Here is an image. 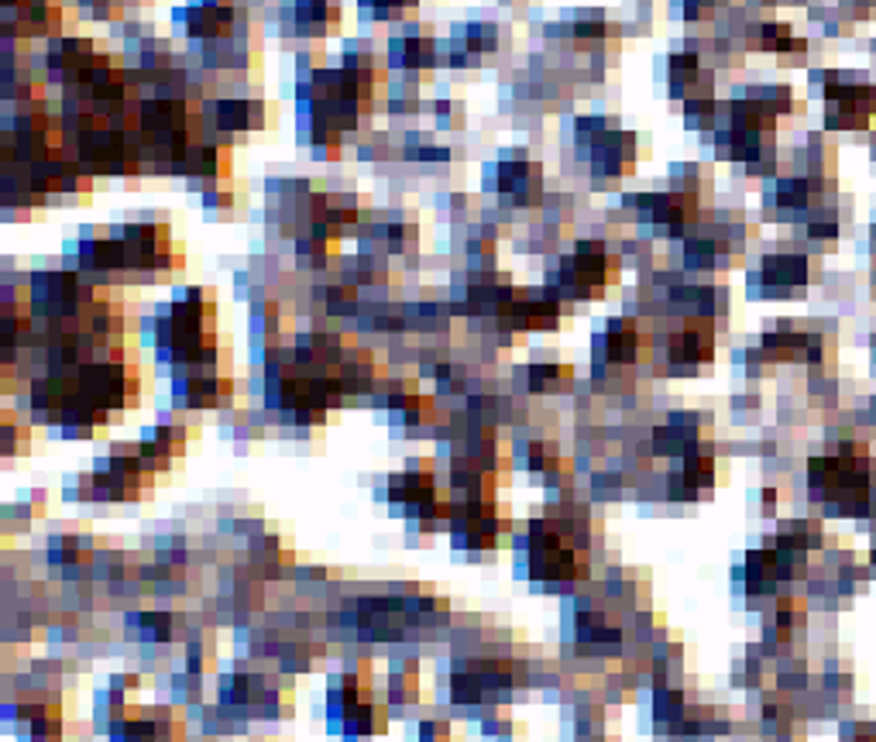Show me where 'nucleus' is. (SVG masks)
I'll return each mask as SVG.
<instances>
[{"mask_svg":"<svg viewBox=\"0 0 876 742\" xmlns=\"http://www.w3.org/2000/svg\"><path fill=\"white\" fill-rule=\"evenodd\" d=\"M217 296L204 285L179 293L162 309L155 327L158 354L173 368L204 364L228 354V345H217Z\"/></svg>","mask_w":876,"mask_h":742,"instance_id":"f257e3e1","label":"nucleus"},{"mask_svg":"<svg viewBox=\"0 0 876 742\" xmlns=\"http://www.w3.org/2000/svg\"><path fill=\"white\" fill-rule=\"evenodd\" d=\"M134 128L141 138V152L145 162L155 159L162 162L165 173H173V165L200 145V128H204V110L196 100H173V97H152L141 100L134 113Z\"/></svg>","mask_w":876,"mask_h":742,"instance_id":"f03ea898","label":"nucleus"},{"mask_svg":"<svg viewBox=\"0 0 876 742\" xmlns=\"http://www.w3.org/2000/svg\"><path fill=\"white\" fill-rule=\"evenodd\" d=\"M618 282V259L602 241H581L571 254H563L550 275V290L563 299H602L609 285Z\"/></svg>","mask_w":876,"mask_h":742,"instance_id":"7ed1b4c3","label":"nucleus"},{"mask_svg":"<svg viewBox=\"0 0 876 742\" xmlns=\"http://www.w3.org/2000/svg\"><path fill=\"white\" fill-rule=\"evenodd\" d=\"M76 389L103 413H124L141 406V368L134 358H94L76 368Z\"/></svg>","mask_w":876,"mask_h":742,"instance_id":"20e7f679","label":"nucleus"},{"mask_svg":"<svg viewBox=\"0 0 876 742\" xmlns=\"http://www.w3.org/2000/svg\"><path fill=\"white\" fill-rule=\"evenodd\" d=\"M118 238L124 244L128 275L155 279V275H173L176 269H183V254L173 244L168 223H158V220L124 223V227H118Z\"/></svg>","mask_w":876,"mask_h":742,"instance_id":"39448f33","label":"nucleus"},{"mask_svg":"<svg viewBox=\"0 0 876 742\" xmlns=\"http://www.w3.org/2000/svg\"><path fill=\"white\" fill-rule=\"evenodd\" d=\"M508 516L495 499H455V520H450V536L458 550H495L502 536L508 533Z\"/></svg>","mask_w":876,"mask_h":742,"instance_id":"423d86ee","label":"nucleus"},{"mask_svg":"<svg viewBox=\"0 0 876 742\" xmlns=\"http://www.w3.org/2000/svg\"><path fill=\"white\" fill-rule=\"evenodd\" d=\"M485 186L495 189L508 207H536L544 199V168L526 152L505 155L485 168Z\"/></svg>","mask_w":876,"mask_h":742,"instance_id":"0eeeda50","label":"nucleus"},{"mask_svg":"<svg viewBox=\"0 0 876 742\" xmlns=\"http://www.w3.org/2000/svg\"><path fill=\"white\" fill-rule=\"evenodd\" d=\"M568 303H563L550 285L544 290H519L508 309L495 320L505 334H526V330H557Z\"/></svg>","mask_w":876,"mask_h":742,"instance_id":"6e6552de","label":"nucleus"},{"mask_svg":"<svg viewBox=\"0 0 876 742\" xmlns=\"http://www.w3.org/2000/svg\"><path fill=\"white\" fill-rule=\"evenodd\" d=\"M715 358V324L712 317H688L681 330H674L667 340V361L674 375H688V371L709 364Z\"/></svg>","mask_w":876,"mask_h":742,"instance_id":"1a4fd4ad","label":"nucleus"},{"mask_svg":"<svg viewBox=\"0 0 876 742\" xmlns=\"http://www.w3.org/2000/svg\"><path fill=\"white\" fill-rule=\"evenodd\" d=\"M103 55L107 52H100L90 39H59L45 55V73L48 79H59L66 90H79Z\"/></svg>","mask_w":876,"mask_h":742,"instance_id":"9d476101","label":"nucleus"},{"mask_svg":"<svg viewBox=\"0 0 876 742\" xmlns=\"http://www.w3.org/2000/svg\"><path fill=\"white\" fill-rule=\"evenodd\" d=\"M437 495H440L437 492V474H434V465L430 461H416L406 471L388 478V502H392V509L395 512H406V516H413V520Z\"/></svg>","mask_w":876,"mask_h":742,"instance_id":"9b49d317","label":"nucleus"},{"mask_svg":"<svg viewBox=\"0 0 876 742\" xmlns=\"http://www.w3.org/2000/svg\"><path fill=\"white\" fill-rule=\"evenodd\" d=\"M282 21L299 39H327L341 28V0H289Z\"/></svg>","mask_w":876,"mask_h":742,"instance_id":"f8f14e48","label":"nucleus"},{"mask_svg":"<svg viewBox=\"0 0 876 742\" xmlns=\"http://www.w3.org/2000/svg\"><path fill=\"white\" fill-rule=\"evenodd\" d=\"M633 165H636V138L629 131H612L591 149V176H595V183L626 179L633 173Z\"/></svg>","mask_w":876,"mask_h":742,"instance_id":"ddd939ff","label":"nucleus"},{"mask_svg":"<svg viewBox=\"0 0 876 742\" xmlns=\"http://www.w3.org/2000/svg\"><path fill=\"white\" fill-rule=\"evenodd\" d=\"M231 149L228 145H213V141H200L196 149H189L176 165L173 173L176 176H186V179H196V183H207V186H220L231 179Z\"/></svg>","mask_w":876,"mask_h":742,"instance_id":"4468645a","label":"nucleus"},{"mask_svg":"<svg viewBox=\"0 0 876 742\" xmlns=\"http://www.w3.org/2000/svg\"><path fill=\"white\" fill-rule=\"evenodd\" d=\"M639 358V327L629 317H615L595 337V364L602 368H629Z\"/></svg>","mask_w":876,"mask_h":742,"instance_id":"2eb2a0df","label":"nucleus"},{"mask_svg":"<svg viewBox=\"0 0 876 742\" xmlns=\"http://www.w3.org/2000/svg\"><path fill=\"white\" fill-rule=\"evenodd\" d=\"M272 118V110L265 100H217L210 110V124L220 134H251V131H265Z\"/></svg>","mask_w":876,"mask_h":742,"instance_id":"dca6fc26","label":"nucleus"},{"mask_svg":"<svg viewBox=\"0 0 876 742\" xmlns=\"http://www.w3.org/2000/svg\"><path fill=\"white\" fill-rule=\"evenodd\" d=\"M437 66V42L427 35H406L392 39L388 45V69L399 73H423Z\"/></svg>","mask_w":876,"mask_h":742,"instance_id":"f3484780","label":"nucleus"},{"mask_svg":"<svg viewBox=\"0 0 876 742\" xmlns=\"http://www.w3.org/2000/svg\"><path fill=\"white\" fill-rule=\"evenodd\" d=\"M571 382H574V368L563 361H536L526 368V385L536 395L563 392V389H571Z\"/></svg>","mask_w":876,"mask_h":742,"instance_id":"a211bd4d","label":"nucleus"},{"mask_svg":"<svg viewBox=\"0 0 876 742\" xmlns=\"http://www.w3.org/2000/svg\"><path fill=\"white\" fill-rule=\"evenodd\" d=\"M128 630H134V636L138 640H158V643H168L173 640V615L168 612H155V609H149V612H134V615H128Z\"/></svg>","mask_w":876,"mask_h":742,"instance_id":"6ab92c4d","label":"nucleus"},{"mask_svg":"<svg viewBox=\"0 0 876 742\" xmlns=\"http://www.w3.org/2000/svg\"><path fill=\"white\" fill-rule=\"evenodd\" d=\"M526 468L536 471V474H544V478H557L568 471V461L560 458V450L554 440H533L529 450H526Z\"/></svg>","mask_w":876,"mask_h":742,"instance_id":"aec40b11","label":"nucleus"},{"mask_svg":"<svg viewBox=\"0 0 876 742\" xmlns=\"http://www.w3.org/2000/svg\"><path fill=\"white\" fill-rule=\"evenodd\" d=\"M419 691V667L416 661H399L388 674V698L399 705H413Z\"/></svg>","mask_w":876,"mask_h":742,"instance_id":"412c9836","label":"nucleus"},{"mask_svg":"<svg viewBox=\"0 0 876 742\" xmlns=\"http://www.w3.org/2000/svg\"><path fill=\"white\" fill-rule=\"evenodd\" d=\"M804 279V259H790V254H774V259L763 262V282L767 285H787Z\"/></svg>","mask_w":876,"mask_h":742,"instance_id":"4be33fe9","label":"nucleus"},{"mask_svg":"<svg viewBox=\"0 0 876 742\" xmlns=\"http://www.w3.org/2000/svg\"><path fill=\"white\" fill-rule=\"evenodd\" d=\"M0 440H4V458L28 454V444H32V426L21 423L14 410H8L4 413V426H0Z\"/></svg>","mask_w":876,"mask_h":742,"instance_id":"5701e85b","label":"nucleus"},{"mask_svg":"<svg viewBox=\"0 0 876 742\" xmlns=\"http://www.w3.org/2000/svg\"><path fill=\"white\" fill-rule=\"evenodd\" d=\"M324 309L330 317H348L358 309V285L354 282H333L324 290Z\"/></svg>","mask_w":876,"mask_h":742,"instance_id":"b1692460","label":"nucleus"},{"mask_svg":"<svg viewBox=\"0 0 876 742\" xmlns=\"http://www.w3.org/2000/svg\"><path fill=\"white\" fill-rule=\"evenodd\" d=\"M278 306L275 303H262L259 309H254V317H251V334L259 345H265L269 340V348H275V340H278Z\"/></svg>","mask_w":876,"mask_h":742,"instance_id":"393cba45","label":"nucleus"},{"mask_svg":"<svg viewBox=\"0 0 876 742\" xmlns=\"http://www.w3.org/2000/svg\"><path fill=\"white\" fill-rule=\"evenodd\" d=\"M419 0H361V11L375 21H399L416 11Z\"/></svg>","mask_w":876,"mask_h":742,"instance_id":"a878e982","label":"nucleus"},{"mask_svg":"<svg viewBox=\"0 0 876 742\" xmlns=\"http://www.w3.org/2000/svg\"><path fill=\"white\" fill-rule=\"evenodd\" d=\"M419 742H450V722H444V719L423 722V729H419Z\"/></svg>","mask_w":876,"mask_h":742,"instance_id":"bb28decb","label":"nucleus"},{"mask_svg":"<svg viewBox=\"0 0 876 742\" xmlns=\"http://www.w3.org/2000/svg\"><path fill=\"white\" fill-rule=\"evenodd\" d=\"M21 4H24V0H4V11L8 8H21Z\"/></svg>","mask_w":876,"mask_h":742,"instance_id":"cd10ccee","label":"nucleus"}]
</instances>
